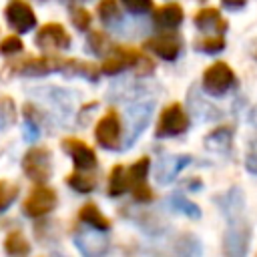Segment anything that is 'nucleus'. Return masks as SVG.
Instances as JSON below:
<instances>
[{
  "label": "nucleus",
  "mask_w": 257,
  "mask_h": 257,
  "mask_svg": "<svg viewBox=\"0 0 257 257\" xmlns=\"http://www.w3.org/2000/svg\"><path fill=\"white\" fill-rule=\"evenodd\" d=\"M4 247L10 255H26L30 251V245L26 241V237L20 233V231H12L8 233L6 241H4Z\"/></svg>",
  "instance_id": "obj_20"
},
{
  "label": "nucleus",
  "mask_w": 257,
  "mask_h": 257,
  "mask_svg": "<svg viewBox=\"0 0 257 257\" xmlns=\"http://www.w3.org/2000/svg\"><path fill=\"white\" fill-rule=\"evenodd\" d=\"M245 2H247V0H223V4H225L227 8H231V10H235V8H243Z\"/></svg>",
  "instance_id": "obj_31"
},
{
  "label": "nucleus",
  "mask_w": 257,
  "mask_h": 257,
  "mask_svg": "<svg viewBox=\"0 0 257 257\" xmlns=\"http://www.w3.org/2000/svg\"><path fill=\"white\" fill-rule=\"evenodd\" d=\"M251 239V227L247 221L231 223L225 233V253L227 255H245Z\"/></svg>",
  "instance_id": "obj_9"
},
{
  "label": "nucleus",
  "mask_w": 257,
  "mask_h": 257,
  "mask_svg": "<svg viewBox=\"0 0 257 257\" xmlns=\"http://www.w3.org/2000/svg\"><path fill=\"white\" fill-rule=\"evenodd\" d=\"M62 149L72 157L74 167L78 171H90L96 167V155L86 143H82L78 139H66V141H62Z\"/></svg>",
  "instance_id": "obj_10"
},
{
  "label": "nucleus",
  "mask_w": 257,
  "mask_h": 257,
  "mask_svg": "<svg viewBox=\"0 0 257 257\" xmlns=\"http://www.w3.org/2000/svg\"><path fill=\"white\" fill-rule=\"evenodd\" d=\"M183 22V8L179 4H165L155 12V24L165 30H173Z\"/></svg>",
  "instance_id": "obj_14"
},
{
  "label": "nucleus",
  "mask_w": 257,
  "mask_h": 257,
  "mask_svg": "<svg viewBox=\"0 0 257 257\" xmlns=\"http://www.w3.org/2000/svg\"><path fill=\"white\" fill-rule=\"evenodd\" d=\"M78 217H80V221H84L86 225H90V227H94V229H100V231H104V229L110 227V221H108V219L98 211V207L92 205V203H86V205L80 209Z\"/></svg>",
  "instance_id": "obj_17"
},
{
  "label": "nucleus",
  "mask_w": 257,
  "mask_h": 257,
  "mask_svg": "<svg viewBox=\"0 0 257 257\" xmlns=\"http://www.w3.org/2000/svg\"><path fill=\"white\" fill-rule=\"evenodd\" d=\"M197 50L201 52H207V54H215V52H221L225 48V38L223 34H213V36H203L195 42Z\"/></svg>",
  "instance_id": "obj_21"
},
{
  "label": "nucleus",
  "mask_w": 257,
  "mask_h": 257,
  "mask_svg": "<svg viewBox=\"0 0 257 257\" xmlns=\"http://www.w3.org/2000/svg\"><path fill=\"white\" fill-rule=\"evenodd\" d=\"M22 169L32 181H46L50 175V151L44 147H32L22 159Z\"/></svg>",
  "instance_id": "obj_5"
},
{
  "label": "nucleus",
  "mask_w": 257,
  "mask_h": 257,
  "mask_svg": "<svg viewBox=\"0 0 257 257\" xmlns=\"http://www.w3.org/2000/svg\"><path fill=\"white\" fill-rule=\"evenodd\" d=\"M135 64H141V72H151L153 70V62L139 50L133 46H116L112 50L110 56L104 58V62L100 64V70L104 74H116L124 68H131Z\"/></svg>",
  "instance_id": "obj_2"
},
{
  "label": "nucleus",
  "mask_w": 257,
  "mask_h": 257,
  "mask_svg": "<svg viewBox=\"0 0 257 257\" xmlns=\"http://www.w3.org/2000/svg\"><path fill=\"white\" fill-rule=\"evenodd\" d=\"M235 84V72L227 62H215L203 72V88L211 96H223Z\"/></svg>",
  "instance_id": "obj_3"
},
{
  "label": "nucleus",
  "mask_w": 257,
  "mask_h": 257,
  "mask_svg": "<svg viewBox=\"0 0 257 257\" xmlns=\"http://www.w3.org/2000/svg\"><path fill=\"white\" fill-rule=\"evenodd\" d=\"M195 26L203 32L223 34L227 30V20L221 16V12L217 8H203L195 14Z\"/></svg>",
  "instance_id": "obj_13"
},
{
  "label": "nucleus",
  "mask_w": 257,
  "mask_h": 257,
  "mask_svg": "<svg viewBox=\"0 0 257 257\" xmlns=\"http://www.w3.org/2000/svg\"><path fill=\"white\" fill-rule=\"evenodd\" d=\"M122 4H124L131 12H135V14H143V12L151 10L153 0H122Z\"/></svg>",
  "instance_id": "obj_29"
},
{
  "label": "nucleus",
  "mask_w": 257,
  "mask_h": 257,
  "mask_svg": "<svg viewBox=\"0 0 257 257\" xmlns=\"http://www.w3.org/2000/svg\"><path fill=\"white\" fill-rule=\"evenodd\" d=\"M245 167L249 173L257 175V141H253L249 145V151H247V157H245Z\"/></svg>",
  "instance_id": "obj_30"
},
{
  "label": "nucleus",
  "mask_w": 257,
  "mask_h": 257,
  "mask_svg": "<svg viewBox=\"0 0 257 257\" xmlns=\"http://www.w3.org/2000/svg\"><path fill=\"white\" fill-rule=\"evenodd\" d=\"M70 16H72V22L76 28L80 30H86L90 26V14L84 10V8H72L70 10Z\"/></svg>",
  "instance_id": "obj_28"
},
{
  "label": "nucleus",
  "mask_w": 257,
  "mask_h": 257,
  "mask_svg": "<svg viewBox=\"0 0 257 257\" xmlns=\"http://www.w3.org/2000/svg\"><path fill=\"white\" fill-rule=\"evenodd\" d=\"M231 141H233V131L229 126H219L205 137L207 149L217 151V153H227L231 149Z\"/></svg>",
  "instance_id": "obj_15"
},
{
  "label": "nucleus",
  "mask_w": 257,
  "mask_h": 257,
  "mask_svg": "<svg viewBox=\"0 0 257 257\" xmlns=\"http://www.w3.org/2000/svg\"><path fill=\"white\" fill-rule=\"evenodd\" d=\"M147 171H149V159H147V157H143V159H139L135 165H131V167L126 169V187L133 191V189L145 185Z\"/></svg>",
  "instance_id": "obj_18"
},
{
  "label": "nucleus",
  "mask_w": 257,
  "mask_h": 257,
  "mask_svg": "<svg viewBox=\"0 0 257 257\" xmlns=\"http://www.w3.org/2000/svg\"><path fill=\"white\" fill-rule=\"evenodd\" d=\"M36 44L44 50L50 48H66L70 44V36L66 34L64 26L56 24V22H48L44 24L38 32H36Z\"/></svg>",
  "instance_id": "obj_11"
},
{
  "label": "nucleus",
  "mask_w": 257,
  "mask_h": 257,
  "mask_svg": "<svg viewBox=\"0 0 257 257\" xmlns=\"http://www.w3.org/2000/svg\"><path fill=\"white\" fill-rule=\"evenodd\" d=\"M187 128H189L187 112L179 102H173L161 112V118L157 124V137H177Z\"/></svg>",
  "instance_id": "obj_4"
},
{
  "label": "nucleus",
  "mask_w": 257,
  "mask_h": 257,
  "mask_svg": "<svg viewBox=\"0 0 257 257\" xmlns=\"http://www.w3.org/2000/svg\"><path fill=\"white\" fill-rule=\"evenodd\" d=\"M98 16H100V20L104 24L118 22L120 12H118V6H116V0H102L98 4Z\"/></svg>",
  "instance_id": "obj_23"
},
{
  "label": "nucleus",
  "mask_w": 257,
  "mask_h": 257,
  "mask_svg": "<svg viewBox=\"0 0 257 257\" xmlns=\"http://www.w3.org/2000/svg\"><path fill=\"white\" fill-rule=\"evenodd\" d=\"M68 185L78 191V193H90L96 187V179L92 175H84V173H72L68 177Z\"/></svg>",
  "instance_id": "obj_22"
},
{
  "label": "nucleus",
  "mask_w": 257,
  "mask_h": 257,
  "mask_svg": "<svg viewBox=\"0 0 257 257\" xmlns=\"http://www.w3.org/2000/svg\"><path fill=\"white\" fill-rule=\"evenodd\" d=\"M249 122H251L253 126H257V104L249 110Z\"/></svg>",
  "instance_id": "obj_32"
},
{
  "label": "nucleus",
  "mask_w": 257,
  "mask_h": 257,
  "mask_svg": "<svg viewBox=\"0 0 257 257\" xmlns=\"http://www.w3.org/2000/svg\"><path fill=\"white\" fill-rule=\"evenodd\" d=\"M56 207V193L50 187L38 185L24 201V213L30 217H42Z\"/></svg>",
  "instance_id": "obj_6"
},
{
  "label": "nucleus",
  "mask_w": 257,
  "mask_h": 257,
  "mask_svg": "<svg viewBox=\"0 0 257 257\" xmlns=\"http://www.w3.org/2000/svg\"><path fill=\"white\" fill-rule=\"evenodd\" d=\"M145 48L153 50L157 56L165 58V60H175L181 52V42L179 38L171 36V34H165V36H155V38H149L145 42Z\"/></svg>",
  "instance_id": "obj_12"
},
{
  "label": "nucleus",
  "mask_w": 257,
  "mask_h": 257,
  "mask_svg": "<svg viewBox=\"0 0 257 257\" xmlns=\"http://www.w3.org/2000/svg\"><path fill=\"white\" fill-rule=\"evenodd\" d=\"M88 46H90V50L92 52H104L106 48H108V38H106V34H102V32H98V30H94V32H90L88 34Z\"/></svg>",
  "instance_id": "obj_26"
},
{
  "label": "nucleus",
  "mask_w": 257,
  "mask_h": 257,
  "mask_svg": "<svg viewBox=\"0 0 257 257\" xmlns=\"http://www.w3.org/2000/svg\"><path fill=\"white\" fill-rule=\"evenodd\" d=\"M20 50H22V40H20L16 34L6 36V38L0 42V52H2V54H16V52H20Z\"/></svg>",
  "instance_id": "obj_27"
},
{
  "label": "nucleus",
  "mask_w": 257,
  "mask_h": 257,
  "mask_svg": "<svg viewBox=\"0 0 257 257\" xmlns=\"http://www.w3.org/2000/svg\"><path fill=\"white\" fill-rule=\"evenodd\" d=\"M6 20L16 32H28L36 24L32 8L24 0H10L6 6Z\"/></svg>",
  "instance_id": "obj_8"
},
{
  "label": "nucleus",
  "mask_w": 257,
  "mask_h": 257,
  "mask_svg": "<svg viewBox=\"0 0 257 257\" xmlns=\"http://www.w3.org/2000/svg\"><path fill=\"white\" fill-rule=\"evenodd\" d=\"M18 195V187L10 181H0V211H4Z\"/></svg>",
  "instance_id": "obj_25"
},
{
  "label": "nucleus",
  "mask_w": 257,
  "mask_h": 257,
  "mask_svg": "<svg viewBox=\"0 0 257 257\" xmlns=\"http://www.w3.org/2000/svg\"><path fill=\"white\" fill-rule=\"evenodd\" d=\"M191 161V157L187 155H181V157H169L165 161H161V167H159V181L161 183H167L171 181L183 167H187Z\"/></svg>",
  "instance_id": "obj_16"
},
{
  "label": "nucleus",
  "mask_w": 257,
  "mask_h": 257,
  "mask_svg": "<svg viewBox=\"0 0 257 257\" xmlns=\"http://www.w3.org/2000/svg\"><path fill=\"white\" fill-rule=\"evenodd\" d=\"M126 169L122 165L112 167L110 175H108V195L110 197H118L126 191Z\"/></svg>",
  "instance_id": "obj_19"
},
{
  "label": "nucleus",
  "mask_w": 257,
  "mask_h": 257,
  "mask_svg": "<svg viewBox=\"0 0 257 257\" xmlns=\"http://www.w3.org/2000/svg\"><path fill=\"white\" fill-rule=\"evenodd\" d=\"M94 139L100 147L104 149H116L118 147V139H120V120L118 114L114 110H108L94 128Z\"/></svg>",
  "instance_id": "obj_7"
},
{
  "label": "nucleus",
  "mask_w": 257,
  "mask_h": 257,
  "mask_svg": "<svg viewBox=\"0 0 257 257\" xmlns=\"http://www.w3.org/2000/svg\"><path fill=\"white\" fill-rule=\"evenodd\" d=\"M10 72L14 74H46V72H74L82 74L90 80L98 76V68L92 62H82L74 58H60V56H34V58H24L18 62H10L8 66Z\"/></svg>",
  "instance_id": "obj_1"
},
{
  "label": "nucleus",
  "mask_w": 257,
  "mask_h": 257,
  "mask_svg": "<svg viewBox=\"0 0 257 257\" xmlns=\"http://www.w3.org/2000/svg\"><path fill=\"white\" fill-rule=\"evenodd\" d=\"M171 205H173L177 211H181V213H185V215H189V217H199V215H201L199 207H197L195 203H191L189 199H185L183 195H175V197L171 199Z\"/></svg>",
  "instance_id": "obj_24"
}]
</instances>
